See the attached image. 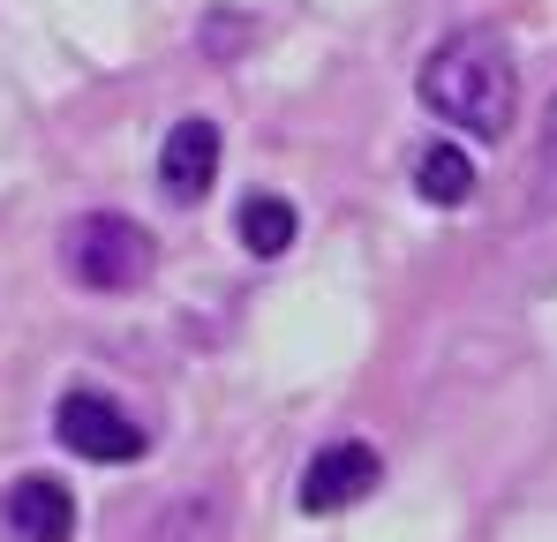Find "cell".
<instances>
[{"mask_svg":"<svg viewBox=\"0 0 557 542\" xmlns=\"http://www.w3.org/2000/svg\"><path fill=\"white\" fill-rule=\"evenodd\" d=\"M422 106L437 121H453L467 136L497 144L520 113V76H512V46L497 30H453L430 61H422Z\"/></svg>","mask_w":557,"mask_h":542,"instance_id":"1","label":"cell"},{"mask_svg":"<svg viewBox=\"0 0 557 542\" xmlns=\"http://www.w3.org/2000/svg\"><path fill=\"white\" fill-rule=\"evenodd\" d=\"M151 234L136 226V219H121V211H91V219H76L69 226V271L91 286V294H128V286H144L151 279Z\"/></svg>","mask_w":557,"mask_h":542,"instance_id":"2","label":"cell"},{"mask_svg":"<svg viewBox=\"0 0 557 542\" xmlns=\"http://www.w3.org/2000/svg\"><path fill=\"white\" fill-rule=\"evenodd\" d=\"M53 422H61V445L76 452V459H106V467H121V459L144 452V430H136L106 392H69Z\"/></svg>","mask_w":557,"mask_h":542,"instance_id":"3","label":"cell"},{"mask_svg":"<svg viewBox=\"0 0 557 542\" xmlns=\"http://www.w3.org/2000/svg\"><path fill=\"white\" fill-rule=\"evenodd\" d=\"M376 490V452L370 445H324L301 475V505L309 513H339V505H362Z\"/></svg>","mask_w":557,"mask_h":542,"instance_id":"4","label":"cell"},{"mask_svg":"<svg viewBox=\"0 0 557 542\" xmlns=\"http://www.w3.org/2000/svg\"><path fill=\"white\" fill-rule=\"evenodd\" d=\"M0 513H8V535L15 542H69L76 535V497L53 475H23Z\"/></svg>","mask_w":557,"mask_h":542,"instance_id":"5","label":"cell"},{"mask_svg":"<svg viewBox=\"0 0 557 542\" xmlns=\"http://www.w3.org/2000/svg\"><path fill=\"white\" fill-rule=\"evenodd\" d=\"M159 181H166V196L196 204V196H203V188L219 181V121L188 113L182 128L166 136V151H159Z\"/></svg>","mask_w":557,"mask_h":542,"instance_id":"6","label":"cell"},{"mask_svg":"<svg viewBox=\"0 0 557 542\" xmlns=\"http://www.w3.org/2000/svg\"><path fill=\"white\" fill-rule=\"evenodd\" d=\"M414 188H422L430 204H467V196H474V159H467L460 144H430V151L414 159Z\"/></svg>","mask_w":557,"mask_h":542,"instance_id":"7","label":"cell"},{"mask_svg":"<svg viewBox=\"0 0 557 542\" xmlns=\"http://www.w3.org/2000/svg\"><path fill=\"white\" fill-rule=\"evenodd\" d=\"M242 242H249V257H286V242H294V204H286V196H249V204H242Z\"/></svg>","mask_w":557,"mask_h":542,"instance_id":"8","label":"cell"},{"mask_svg":"<svg viewBox=\"0 0 557 542\" xmlns=\"http://www.w3.org/2000/svg\"><path fill=\"white\" fill-rule=\"evenodd\" d=\"M528 211H557V98L543 113V136H535V188H528Z\"/></svg>","mask_w":557,"mask_h":542,"instance_id":"9","label":"cell"}]
</instances>
